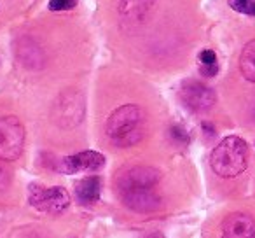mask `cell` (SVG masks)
<instances>
[{
    "mask_svg": "<svg viewBox=\"0 0 255 238\" xmlns=\"http://www.w3.org/2000/svg\"><path fill=\"white\" fill-rule=\"evenodd\" d=\"M105 133L117 147L135 146L145 137V112L138 105L119 107L107 119Z\"/></svg>",
    "mask_w": 255,
    "mask_h": 238,
    "instance_id": "6da1fadb",
    "label": "cell"
},
{
    "mask_svg": "<svg viewBox=\"0 0 255 238\" xmlns=\"http://www.w3.org/2000/svg\"><path fill=\"white\" fill-rule=\"evenodd\" d=\"M212 170L224 179H233L243 174L248 165V146L243 139L236 135L226 137L213 149L210 156Z\"/></svg>",
    "mask_w": 255,
    "mask_h": 238,
    "instance_id": "7a4b0ae2",
    "label": "cell"
},
{
    "mask_svg": "<svg viewBox=\"0 0 255 238\" xmlns=\"http://www.w3.org/2000/svg\"><path fill=\"white\" fill-rule=\"evenodd\" d=\"M26 133L21 121L14 116L0 117V160L14 161L21 156Z\"/></svg>",
    "mask_w": 255,
    "mask_h": 238,
    "instance_id": "3957f363",
    "label": "cell"
},
{
    "mask_svg": "<svg viewBox=\"0 0 255 238\" xmlns=\"http://www.w3.org/2000/svg\"><path fill=\"white\" fill-rule=\"evenodd\" d=\"M30 203L35 207L37 210L49 214H60L68 209L70 205V196H68L65 188H44L39 184H32L28 189Z\"/></svg>",
    "mask_w": 255,
    "mask_h": 238,
    "instance_id": "277c9868",
    "label": "cell"
},
{
    "mask_svg": "<svg viewBox=\"0 0 255 238\" xmlns=\"http://www.w3.org/2000/svg\"><path fill=\"white\" fill-rule=\"evenodd\" d=\"M84 119V98L77 91H65L54 105V121L63 128H74Z\"/></svg>",
    "mask_w": 255,
    "mask_h": 238,
    "instance_id": "5b68a950",
    "label": "cell"
},
{
    "mask_svg": "<svg viewBox=\"0 0 255 238\" xmlns=\"http://www.w3.org/2000/svg\"><path fill=\"white\" fill-rule=\"evenodd\" d=\"M161 174L152 167H133L123 170L116 179L117 189L121 193L133 189H152L159 182Z\"/></svg>",
    "mask_w": 255,
    "mask_h": 238,
    "instance_id": "8992f818",
    "label": "cell"
},
{
    "mask_svg": "<svg viewBox=\"0 0 255 238\" xmlns=\"http://www.w3.org/2000/svg\"><path fill=\"white\" fill-rule=\"evenodd\" d=\"M180 100L185 107H189L194 112H205L212 109L217 96L212 88L198 81H185L180 86Z\"/></svg>",
    "mask_w": 255,
    "mask_h": 238,
    "instance_id": "52a82bcc",
    "label": "cell"
},
{
    "mask_svg": "<svg viewBox=\"0 0 255 238\" xmlns=\"http://www.w3.org/2000/svg\"><path fill=\"white\" fill-rule=\"evenodd\" d=\"M105 165L103 154L96 151H82L74 156L61 158L54 168L61 174H77V172H89V170H100Z\"/></svg>",
    "mask_w": 255,
    "mask_h": 238,
    "instance_id": "ba28073f",
    "label": "cell"
},
{
    "mask_svg": "<svg viewBox=\"0 0 255 238\" xmlns=\"http://www.w3.org/2000/svg\"><path fill=\"white\" fill-rule=\"evenodd\" d=\"M222 238H255V219L241 212L229 214L222 223Z\"/></svg>",
    "mask_w": 255,
    "mask_h": 238,
    "instance_id": "9c48e42d",
    "label": "cell"
},
{
    "mask_svg": "<svg viewBox=\"0 0 255 238\" xmlns=\"http://www.w3.org/2000/svg\"><path fill=\"white\" fill-rule=\"evenodd\" d=\"M156 0H121L119 16L123 25H140L149 16Z\"/></svg>",
    "mask_w": 255,
    "mask_h": 238,
    "instance_id": "30bf717a",
    "label": "cell"
},
{
    "mask_svg": "<svg viewBox=\"0 0 255 238\" xmlns=\"http://www.w3.org/2000/svg\"><path fill=\"white\" fill-rule=\"evenodd\" d=\"M123 200L128 207L135 212H152L161 205V200L152 189H133L123 193Z\"/></svg>",
    "mask_w": 255,
    "mask_h": 238,
    "instance_id": "8fae6325",
    "label": "cell"
},
{
    "mask_svg": "<svg viewBox=\"0 0 255 238\" xmlns=\"http://www.w3.org/2000/svg\"><path fill=\"white\" fill-rule=\"evenodd\" d=\"M100 193H102V181L98 177L82 179L75 184V196L84 205H93L100 198Z\"/></svg>",
    "mask_w": 255,
    "mask_h": 238,
    "instance_id": "7c38bea8",
    "label": "cell"
},
{
    "mask_svg": "<svg viewBox=\"0 0 255 238\" xmlns=\"http://www.w3.org/2000/svg\"><path fill=\"white\" fill-rule=\"evenodd\" d=\"M240 70L247 81L255 82V39L250 40L241 51Z\"/></svg>",
    "mask_w": 255,
    "mask_h": 238,
    "instance_id": "4fadbf2b",
    "label": "cell"
},
{
    "mask_svg": "<svg viewBox=\"0 0 255 238\" xmlns=\"http://www.w3.org/2000/svg\"><path fill=\"white\" fill-rule=\"evenodd\" d=\"M229 7L247 16H255V0H227Z\"/></svg>",
    "mask_w": 255,
    "mask_h": 238,
    "instance_id": "5bb4252c",
    "label": "cell"
},
{
    "mask_svg": "<svg viewBox=\"0 0 255 238\" xmlns=\"http://www.w3.org/2000/svg\"><path fill=\"white\" fill-rule=\"evenodd\" d=\"M77 0H49V9L51 11H67V9H74Z\"/></svg>",
    "mask_w": 255,
    "mask_h": 238,
    "instance_id": "9a60e30c",
    "label": "cell"
},
{
    "mask_svg": "<svg viewBox=\"0 0 255 238\" xmlns=\"http://www.w3.org/2000/svg\"><path fill=\"white\" fill-rule=\"evenodd\" d=\"M199 61H201L203 65H213V63H217V54H215V51H212V49L201 51V54H199Z\"/></svg>",
    "mask_w": 255,
    "mask_h": 238,
    "instance_id": "2e32d148",
    "label": "cell"
},
{
    "mask_svg": "<svg viewBox=\"0 0 255 238\" xmlns=\"http://www.w3.org/2000/svg\"><path fill=\"white\" fill-rule=\"evenodd\" d=\"M219 72V67H217V63L213 65H203L201 67V74L205 75V77H213V75Z\"/></svg>",
    "mask_w": 255,
    "mask_h": 238,
    "instance_id": "e0dca14e",
    "label": "cell"
},
{
    "mask_svg": "<svg viewBox=\"0 0 255 238\" xmlns=\"http://www.w3.org/2000/svg\"><path fill=\"white\" fill-rule=\"evenodd\" d=\"M2 181H5V174H4V170H0V182Z\"/></svg>",
    "mask_w": 255,
    "mask_h": 238,
    "instance_id": "ac0fdd59",
    "label": "cell"
}]
</instances>
